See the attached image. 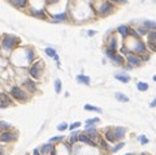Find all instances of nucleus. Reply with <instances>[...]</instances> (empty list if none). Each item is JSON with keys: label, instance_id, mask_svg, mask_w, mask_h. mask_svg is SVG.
I'll return each mask as SVG.
<instances>
[{"label": "nucleus", "instance_id": "obj_1", "mask_svg": "<svg viewBox=\"0 0 156 155\" xmlns=\"http://www.w3.org/2000/svg\"><path fill=\"white\" fill-rule=\"evenodd\" d=\"M125 40L126 42L124 45L127 47L129 52L137 53V55H143V53L148 52L147 45L143 42V39L140 37H127V38H125Z\"/></svg>", "mask_w": 156, "mask_h": 155}, {"label": "nucleus", "instance_id": "obj_2", "mask_svg": "<svg viewBox=\"0 0 156 155\" xmlns=\"http://www.w3.org/2000/svg\"><path fill=\"white\" fill-rule=\"evenodd\" d=\"M20 43L21 42H20V38L18 37L12 35V34H5V35H3L0 46H1L3 51H5V52H12Z\"/></svg>", "mask_w": 156, "mask_h": 155}, {"label": "nucleus", "instance_id": "obj_3", "mask_svg": "<svg viewBox=\"0 0 156 155\" xmlns=\"http://www.w3.org/2000/svg\"><path fill=\"white\" fill-rule=\"evenodd\" d=\"M114 8H116V5L112 3L111 0H101L100 4L95 8V12L100 17H107V16H109V14L113 13Z\"/></svg>", "mask_w": 156, "mask_h": 155}, {"label": "nucleus", "instance_id": "obj_4", "mask_svg": "<svg viewBox=\"0 0 156 155\" xmlns=\"http://www.w3.org/2000/svg\"><path fill=\"white\" fill-rule=\"evenodd\" d=\"M10 97L14 100H17V102H26V100L29 99L27 93L21 89L20 86H16V85L10 87Z\"/></svg>", "mask_w": 156, "mask_h": 155}, {"label": "nucleus", "instance_id": "obj_5", "mask_svg": "<svg viewBox=\"0 0 156 155\" xmlns=\"http://www.w3.org/2000/svg\"><path fill=\"white\" fill-rule=\"evenodd\" d=\"M43 61L42 60H36L35 63H33L29 67V74H30L33 78H40V73L43 71Z\"/></svg>", "mask_w": 156, "mask_h": 155}, {"label": "nucleus", "instance_id": "obj_6", "mask_svg": "<svg viewBox=\"0 0 156 155\" xmlns=\"http://www.w3.org/2000/svg\"><path fill=\"white\" fill-rule=\"evenodd\" d=\"M17 139V133L12 130H5L0 133V142L1 143H10Z\"/></svg>", "mask_w": 156, "mask_h": 155}, {"label": "nucleus", "instance_id": "obj_7", "mask_svg": "<svg viewBox=\"0 0 156 155\" xmlns=\"http://www.w3.org/2000/svg\"><path fill=\"white\" fill-rule=\"evenodd\" d=\"M125 59H126V63L133 65V67H139L140 64L143 63L142 59H140V55H137V53H133V52L126 53V55H125Z\"/></svg>", "mask_w": 156, "mask_h": 155}, {"label": "nucleus", "instance_id": "obj_8", "mask_svg": "<svg viewBox=\"0 0 156 155\" xmlns=\"http://www.w3.org/2000/svg\"><path fill=\"white\" fill-rule=\"evenodd\" d=\"M78 141L82 142V143H85V145H87V146H91V147H96V146H98V143H96L92 138H90V137H88L86 133H79V134H78Z\"/></svg>", "mask_w": 156, "mask_h": 155}, {"label": "nucleus", "instance_id": "obj_9", "mask_svg": "<svg viewBox=\"0 0 156 155\" xmlns=\"http://www.w3.org/2000/svg\"><path fill=\"white\" fill-rule=\"evenodd\" d=\"M69 21V16H68V12H62V13H56L51 16V22L57 24V22H65Z\"/></svg>", "mask_w": 156, "mask_h": 155}, {"label": "nucleus", "instance_id": "obj_10", "mask_svg": "<svg viewBox=\"0 0 156 155\" xmlns=\"http://www.w3.org/2000/svg\"><path fill=\"white\" fill-rule=\"evenodd\" d=\"M113 132H114V136H116L117 141H122L125 138V134H126V128H124V126H116V128H113Z\"/></svg>", "mask_w": 156, "mask_h": 155}, {"label": "nucleus", "instance_id": "obj_11", "mask_svg": "<svg viewBox=\"0 0 156 155\" xmlns=\"http://www.w3.org/2000/svg\"><path fill=\"white\" fill-rule=\"evenodd\" d=\"M111 60H112V63H113L114 65L122 67V65H125V61H126V59L124 58V55H122V53H118V52H117L116 55H114L113 58L111 59Z\"/></svg>", "mask_w": 156, "mask_h": 155}, {"label": "nucleus", "instance_id": "obj_12", "mask_svg": "<svg viewBox=\"0 0 156 155\" xmlns=\"http://www.w3.org/2000/svg\"><path fill=\"white\" fill-rule=\"evenodd\" d=\"M104 139H107L109 143H116V142H118L116 136H114L113 129H107V130L104 132Z\"/></svg>", "mask_w": 156, "mask_h": 155}, {"label": "nucleus", "instance_id": "obj_13", "mask_svg": "<svg viewBox=\"0 0 156 155\" xmlns=\"http://www.w3.org/2000/svg\"><path fill=\"white\" fill-rule=\"evenodd\" d=\"M107 47L111 48V50H118V39L116 38V35H111L108 38V42H107Z\"/></svg>", "mask_w": 156, "mask_h": 155}, {"label": "nucleus", "instance_id": "obj_14", "mask_svg": "<svg viewBox=\"0 0 156 155\" xmlns=\"http://www.w3.org/2000/svg\"><path fill=\"white\" fill-rule=\"evenodd\" d=\"M85 133L87 134L90 138H92L94 141H95L96 138H99V137H100V134H99L98 129H96L95 126H91V128H86V129H85Z\"/></svg>", "mask_w": 156, "mask_h": 155}, {"label": "nucleus", "instance_id": "obj_15", "mask_svg": "<svg viewBox=\"0 0 156 155\" xmlns=\"http://www.w3.org/2000/svg\"><path fill=\"white\" fill-rule=\"evenodd\" d=\"M30 14L33 17H36V19H42V20H47L46 16V11L44 9H30Z\"/></svg>", "mask_w": 156, "mask_h": 155}, {"label": "nucleus", "instance_id": "obj_16", "mask_svg": "<svg viewBox=\"0 0 156 155\" xmlns=\"http://www.w3.org/2000/svg\"><path fill=\"white\" fill-rule=\"evenodd\" d=\"M114 78H116L117 81L122 82V84H129L131 77H130L127 73H116L114 74Z\"/></svg>", "mask_w": 156, "mask_h": 155}, {"label": "nucleus", "instance_id": "obj_17", "mask_svg": "<svg viewBox=\"0 0 156 155\" xmlns=\"http://www.w3.org/2000/svg\"><path fill=\"white\" fill-rule=\"evenodd\" d=\"M75 80H77L78 84L86 85V86H90L91 85V78L88 76H86V74H78V76L75 77Z\"/></svg>", "mask_w": 156, "mask_h": 155}, {"label": "nucleus", "instance_id": "obj_18", "mask_svg": "<svg viewBox=\"0 0 156 155\" xmlns=\"http://www.w3.org/2000/svg\"><path fill=\"white\" fill-rule=\"evenodd\" d=\"M116 32L118 33L124 39L129 37V26H127V25H120V26L116 29Z\"/></svg>", "mask_w": 156, "mask_h": 155}, {"label": "nucleus", "instance_id": "obj_19", "mask_svg": "<svg viewBox=\"0 0 156 155\" xmlns=\"http://www.w3.org/2000/svg\"><path fill=\"white\" fill-rule=\"evenodd\" d=\"M9 3H12L13 7L21 9V8H26L29 4V0H9Z\"/></svg>", "mask_w": 156, "mask_h": 155}, {"label": "nucleus", "instance_id": "obj_20", "mask_svg": "<svg viewBox=\"0 0 156 155\" xmlns=\"http://www.w3.org/2000/svg\"><path fill=\"white\" fill-rule=\"evenodd\" d=\"M0 102L4 103L7 106H12L13 104V99L10 98V95H8L7 93H0Z\"/></svg>", "mask_w": 156, "mask_h": 155}, {"label": "nucleus", "instance_id": "obj_21", "mask_svg": "<svg viewBox=\"0 0 156 155\" xmlns=\"http://www.w3.org/2000/svg\"><path fill=\"white\" fill-rule=\"evenodd\" d=\"M25 60H26V63L27 64H30V63H33V60H34V50L33 48H30V47H27L25 51Z\"/></svg>", "mask_w": 156, "mask_h": 155}, {"label": "nucleus", "instance_id": "obj_22", "mask_svg": "<svg viewBox=\"0 0 156 155\" xmlns=\"http://www.w3.org/2000/svg\"><path fill=\"white\" fill-rule=\"evenodd\" d=\"M53 147H55V145H53V143H51V142H48V143L42 145V146L39 147V150H40L42 155H46V154H48V152L51 151V150L53 149Z\"/></svg>", "mask_w": 156, "mask_h": 155}, {"label": "nucleus", "instance_id": "obj_23", "mask_svg": "<svg viewBox=\"0 0 156 155\" xmlns=\"http://www.w3.org/2000/svg\"><path fill=\"white\" fill-rule=\"evenodd\" d=\"M23 85H25V87L27 89V91H30V93H34L36 90V84L33 80H26Z\"/></svg>", "mask_w": 156, "mask_h": 155}, {"label": "nucleus", "instance_id": "obj_24", "mask_svg": "<svg viewBox=\"0 0 156 155\" xmlns=\"http://www.w3.org/2000/svg\"><path fill=\"white\" fill-rule=\"evenodd\" d=\"M114 98H116L118 102H121V103L129 102V97H127V95H125L124 93H121V91H116V93H114Z\"/></svg>", "mask_w": 156, "mask_h": 155}, {"label": "nucleus", "instance_id": "obj_25", "mask_svg": "<svg viewBox=\"0 0 156 155\" xmlns=\"http://www.w3.org/2000/svg\"><path fill=\"white\" fill-rule=\"evenodd\" d=\"M135 30H137V33H138V35H139V37H147V35H148V33L151 32V30H148L147 27H146L143 24L140 25V26H138Z\"/></svg>", "mask_w": 156, "mask_h": 155}, {"label": "nucleus", "instance_id": "obj_26", "mask_svg": "<svg viewBox=\"0 0 156 155\" xmlns=\"http://www.w3.org/2000/svg\"><path fill=\"white\" fill-rule=\"evenodd\" d=\"M99 123H100V119H99V117L87 119V120H86V126H85V129H86V128H91V126H96L95 124H99Z\"/></svg>", "mask_w": 156, "mask_h": 155}, {"label": "nucleus", "instance_id": "obj_27", "mask_svg": "<svg viewBox=\"0 0 156 155\" xmlns=\"http://www.w3.org/2000/svg\"><path fill=\"white\" fill-rule=\"evenodd\" d=\"M85 108L86 111H91V112H96V113H101L103 110L100 107H96V106H92V104H85Z\"/></svg>", "mask_w": 156, "mask_h": 155}, {"label": "nucleus", "instance_id": "obj_28", "mask_svg": "<svg viewBox=\"0 0 156 155\" xmlns=\"http://www.w3.org/2000/svg\"><path fill=\"white\" fill-rule=\"evenodd\" d=\"M124 146H125V142L118 141V142L114 143V146H112L111 149H109V151H111V152H117V151H120V150H121Z\"/></svg>", "mask_w": 156, "mask_h": 155}, {"label": "nucleus", "instance_id": "obj_29", "mask_svg": "<svg viewBox=\"0 0 156 155\" xmlns=\"http://www.w3.org/2000/svg\"><path fill=\"white\" fill-rule=\"evenodd\" d=\"M78 132H75V130H72V134L69 136V145L70 146H73V145H75V142L78 141Z\"/></svg>", "mask_w": 156, "mask_h": 155}, {"label": "nucleus", "instance_id": "obj_30", "mask_svg": "<svg viewBox=\"0 0 156 155\" xmlns=\"http://www.w3.org/2000/svg\"><path fill=\"white\" fill-rule=\"evenodd\" d=\"M137 89H138V91H140V93L147 91L148 90V84L147 82H143V81L137 82Z\"/></svg>", "mask_w": 156, "mask_h": 155}, {"label": "nucleus", "instance_id": "obj_31", "mask_svg": "<svg viewBox=\"0 0 156 155\" xmlns=\"http://www.w3.org/2000/svg\"><path fill=\"white\" fill-rule=\"evenodd\" d=\"M143 25H144L148 30H151V32H152V30H156V21L146 20V21H143Z\"/></svg>", "mask_w": 156, "mask_h": 155}, {"label": "nucleus", "instance_id": "obj_32", "mask_svg": "<svg viewBox=\"0 0 156 155\" xmlns=\"http://www.w3.org/2000/svg\"><path fill=\"white\" fill-rule=\"evenodd\" d=\"M147 42L155 43V45H156V30H152V32L148 33V35H147Z\"/></svg>", "mask_w": 156, "mask_h": 155}, {"label": "nucleus", "instance_id": "obj_33", "mask_svg": "<svg viewBox=\"0 0 156 155\" xmlns=\"http://www.w3.org/2000/svg\"><path fill=\"white\" fill-rule=\"evenodd\" d=\"M55 93L56 94H60L61 93V86H62V84H61V80H59V78H56L55 80Z\"/></svg>", "mask_w": 156, "mask_h": 155}, {"label": "nucleus", "instance_id": "obj_34", "mask_svg": "<svg viewBox=\"0 0 156 155\" xmlns=\"http://www.w3.org/2000/svg\"><path fill=\"white\" fill-rule=\"evenodd\" d=\"M44 53H46L47 56H49V58H55V56L57 55L56 50H55V48H52V47H47L46 50H44Z\"/></svg>", "mask_w": 156, "mask_h": 155}, {"label": "nucleus", "instance_id": "obj_35", "mask_svg": "<svg viewBox=\"0 0 156 155\" xmlns=\"http://www.w3.org/2000/svg\"><path fill=\"white\" fill-rule=\"evenodd\" d=\"M0 130L1 132L10 130V124H8L7 121H0Z\"/></svg>", "mask_w": 156, "mask_h": 155}, {"label": "nucleus", "instance_id": "obj_36", "mask_svg": "<svg viewBox=\"0 0 156 155\" xmlns=\"http://www.w3.org/2000/svg\"><path fill=\"white\" fill-rule=\"evenodd\" d=\"M64 141V136H53L49 138L48 142H51V143H55V142H62Z\"/></svg>", "mask_w": 156, "mask_h": 155}, {"label": "nucleus", "instance_id": "obj_37", "mask_svg": "<svg viewBox=\"0 0 156 155\" xmlns=\"http://www.w3.org/2000/svg\"><path fill=\"white\" fill-rule=\"evenodd\" d=\"M116 53H117V51H116V50H111V48H108V47L105 48V55L108 56L109 59H112L114 55H116Z\"/></svg>", "mask_w": 156, "mask_h": 155}, {"label": "nucleus", "instance_id": "obj_38", "mask_svg": "<svg viewBox=\"0 0 156 155\" xmlns=\"http://www.w3.org/2000/svg\"><path fill=\"white\" fill-rule=\"evenodd\" d=\"M108 143H109V142L107 141V139H101V141L99 142V145H100V147H101V149H104V150H109V149H111Z\"/></svg>", "mask_w": 156, "mask_h": 155}, {"label": "nucleus", "instance_id": "obj_39", "mask_svg": "<svg viewBox=\"0 0 156 155\" xmlns=\"http://www.w3.org/2000/svg\"><path fill=\"white\" fill-rule=\"evenodd\" d=\"M138 141H139L140 145H146L148 143V138L144 136V134H140V136H138Z\"/></svg>", "mask_w": 156, "mask_h": 155}, {"label": "nucleus", "instance_id": "obj_40", "mask_svg": "<svg viewBox=\"0 0 156 155\" xmlns=\"http://www.w3.org/2000/svg\"><path fill=\"white\" fill-rule=\"evenodd\" d=\"M81 125H82V124H81V121H74V123H72L69 125V129H70V130H75V129H78Z\"/></svg>", "mask_w": 156, "mask_h": 155}, {"label": "nucleus", "instance_id": "obj_41", "mask_svg": "<svg viewBox=\"0 0 156 155\" xmlns=\"http://www.w3.org/2000/svg\"><path fill=\"white\" fill-rule=\"evenodd\" d=\"M66 129H69V125H68L66 123H61L57 125V130H60V132H64V130H66Z\"/></svg>", "mask_w": 156, "mask_h": 155}, {"label": "nucleus", "instance_id": "obj_42", "mask_svg": "<svg viewBox=\"0 0 156 155\" xmlns=\"http://www.w3.org/2000/svg\"><path fill=\"white\" fill-rule=\"evenodd\" d=\"M146 45H147L148 51H151V52H156V45H155V43H150V42H147Z\"/></svg>", "mask_w": 156, "mask_h": 155}, {"label": "nucleus", "instance_id": "obj_43", "mask_svg": "<svg viewBox=\"0 0 156 155\" xmlns=\"http://www.w3.org/2000/svg\"><path fill=\"white\" fill-rule=\"evenodd\" d=\"M140 59H142V61H147L150 60V53H143V55H140Z\"/></svg>", "mask_w": 156, "mask_h": 155}, {"label": "nucleus", "instance_id": "obj_44", "mask_svg": "<svg viewBox=\"0 0 156 155\" xmlns=\"http://www.w3.org/2000/svg\"><path fill=\"white\" fill-rule=\"evenodd\" d=\"M111 1L114 4V5H116V4H124V3H126L127 0H111Z\"/></svg>", "mask_w": 156, "mask_h": 155}, {"label": "nucleus", "instance_id": "obj_45", "mask_svg": "<svg viewBox=\"0 0 156 155\" xmlns=\"http://www.w3.org/2000/svg\"><path fill=\"white\" fill-rule=\"evenodd\" d=\"M148 107H150V108H155L156 107V98H153V99L151 100V103L148 104Z\"/></svg>", "mask_w": 156, "mask_h": 155}, {"label": "nucleus", "instance_id": "obj_46", "mask_svg": "<svg viewBox=\"0 0 156 155\" xmlns=\"http://www.w3.org/2000/svg\"><path fill=\"white\" fill-rule=\"evenodd\" d=\"M96 34V30H87V35L88 37H94Z\"/></svg>", "mask_w": 156, "mask_h": 155}, {"label": "nucleus", "instance_id": "obj_47", "mask_svg": "<svg viewBox=\"0 0 156 155\" xmlns=\"http://www.w3.org/2000/svg\"><path fill=\"white\" fill-rule=\"evenodd\" d=\"M33 155H42L40 150H39V149H34L33 150Z\"/></svg>", "mask_w": 156, "mask_h": 155}, {"label": "nucleus", "instance_id": "obj_48", "mask_svg": "<svg viewBox=\"0 0 156 155\" xmlns=\"http://www.w3.org/2000/svg\"><path fill=\"white\" fill-rule=\"evenodd\" d=\"M49 155H57V150H56V146L53 147V149L49 151Z\"/></svg>", "mask_w": 156, "mask_h": 155}, {"label": "nucleus", "instance_id": "obj_49", "mask_svg": "<svg viewBox=\"0 0 156 155\" xmlns=\"http://www.w3.org/2000/svg\"><path fill=\"white\" fill-rule=\"evenodd\" d=\"M7 107H8L7 104H4V103H1V102H0V108H7Z\"/></svg>", "mask_w": 156, "mask_h": 155}, {"label": "nucleus", "instance_id": "obj_50", "mask_svg": "<svg viewBox=\"0 0 156 155\" xmlns=\"http://www.w3.org/2000/svg\"><path fill=\"white\" fill-rule=\"evenodd\" d=\"M0 155H4V151H3V147L0 146Z\"/></svg>", "mask_w": 156, "mask_h": 155}, {"label": "nucleus", "instance_id": "obj_51", "mask_svg": "<svg viewBox=\"0 0 156 155\" xmlns=\"http://www.w3.org/2000/svg\"><path fill=\"white\" fill-rule=\"evenodd\" d=\"M48 1H49V3H56L57 0H48Z\"/></svg>", "mask_w": 156, "mask_h": 155}, {"label": "nucleus", "instance_id": "obj_52", "mask_svg": "<svg viewBox=\"0 0 156 155\" xmlns=\"http://www.w3.org/2000/svg\"><path fill=\"white\" fill-rule=\"evenodd\" d=\"M125 155H135V154H133V152H126Z\"/></svg>", "mask_w": 156, "mask_h": 155}, {"label": "nucleus", "instance_id": "obj_53", "mask_svg": "<svg viewBox=\"0 0 156 155\" xmlns=\"http://www.w3.org/2000/svg\"><path fill=\"white\" fill-rule=\"evenodd\" d=\"M152 80H153V81L156 82V76H153V77H152Z\"/></svg>", "mask_w": 156, "mask_h": 155}, {"label": "nucleus", "instance_id": "obj_54", "mask_svg": "<svg viewBox=\"0 0 156 155\" xmlns=\"http://www.w3.org/2000/svg\"><path fill=\"white\" fill-rule=\"evenodd\" d=\"M140 155H147V154H146V152H142V154H140Z\"/></svg>", "mask_w": 156, "mask_h": 155}, {"label": "nucleus", "instance_id": "obj_55", "mask_svg": "<svg viewBox=\"0 0 156 155\" xmlns=\"http://www.w3.org/2000/svg\"><path fill=\"white\" fill-rule=\"evenodd\" d=\"M153 1H156V0H153Z\"/></svg>", "mask_w": 156, "mask_h": 155}]
</instances>
